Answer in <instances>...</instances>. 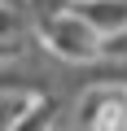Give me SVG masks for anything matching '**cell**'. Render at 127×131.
I'll list each match as a JSON object with an SVG mask.
<instances>
[{
    "mask_svg": "<svg viewBox=\"0 0 127 131\" xmlns=\"http://www.w3.org/2000/svg\"><path fill=\"white\" fill-rule=\"evenodd\" d=\"M70 5H75V0H26V9H31L35 26H40V22H48V18H57V13H66Z\"/></svg>",
    "mask_w": 127,
    "mask_h": 131,
    "instance_id": "4",
    "label": "cell"
},
{
    "mask_svg": "<svg viewBox=\"0 0 127 131\" xmlns=\"http://www.w3.org/2000/svg\"><path fill=\"white\" fill-rule=\"evenodd\" d=\"M75 9L101 31V35H114L127 26V0H75Z\"/></svg>",
    "mask_w": 127,
    "mask_h": 131,
    "instance_id": "2",
    "label": "cell"
},
{
    "mask_svg": "<svg viewBox=\"0 0 127 131\" xmlns=\"http://www.w3.org/2000/svg\"><path fill=\"white\" fill-rule=\"evenodd\" d=\"M31 96L26 92H9V88H0V127H18L22 114H26Z\"/></svg>",
    "mask_w": 127,
    "mask_h": 131,
    "instance_id": "3",
    "label": "cell"
},
{
    "mask_svg": "<svg viewBox=\"0 0 127 131\" xmlns=\"http://www.w3.org/2000/svg\"><path fill=\"white\" fill-rule=\"evenodd\" d=\"M35 31H40V39H44L57 57H66V61H92V57H101V39H105V35H101L75 5H70L66 13L40 22Z\"/></svg>",
    "mask_w": 127,
    "mask_h": 131,
    "instance_id": "1",
    "label": "cell"
}]
</instances>
